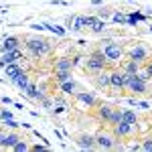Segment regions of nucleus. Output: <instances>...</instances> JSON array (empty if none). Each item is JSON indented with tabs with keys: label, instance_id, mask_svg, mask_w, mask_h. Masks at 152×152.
I'll use <instances>...</instances> for the list:
<instances>
[{
	"label": "nucleus",
	"instance_id": "34",
	"mask_svg": "<svg viewBox=\"0 0 152 152\" xmlns=\"http://www.w3.org/2000/svg\"><path fill=\"white\" fill-rule=\"evenodd\" d=\"M4 124H6L10 130H16V128H18V122H14V120H4Z\"/></svg>",
	"mask_w": 152,
	"mask_h": 152
},
{
	"label": "nucleus",
	"instance_id": "21",
	"mask_svg": "<svg viewBox=\"0 0 152 152\" xmlns=\"http://www.w3.org/2000/svg\"><path fill=\"white\" fill-rule=\"evenodd\" d=\"M18 140H23V136H20L16 130L8 132V134H6V142H4V148H12V146H14Z\"/></svg>",
	"mask_w": 152,
	"mask_h": 152
},
{
	"label": "nucleus",
	"instance_id": "28",
	"mask_svg": "<svg viewBox=\"0 0 152 152\" xmlns=\"http://www.w3.org/2000/svg\"><path fill=\"white\" fill-rule=\"evenodd\" d=\"M112 18H114V23H126V20H128V16H126V14H122V12H114V14H112Z\"/></svg>",
	"mask_w": 152,
	"mask_h": 152
},
{
	"label": "nucleus",
	"instance_id": "32",
	"mask_svg": "<svg viewBox=\"0 0 152 152\" xmlns=\"http://www.w3.org/2000/svg\"><path fill=\"white\" fill-rule=\"evenodd\" d=\"M95 20H97V16H85V28H89Z\"/></svg>",
	"mask_w": 152,
	"mask_h": 152
},
{
	"label": "nucleus",
	"instance_id": "24",
	"mask_svg": "<svg viewBox=\"0 0 152 152\" xmlns=\"http://www.w3.org/2000/svg\"><path fill=\"white\" fill-rule=\"evenodd\" d=\"M89 31H91V33H95V35H99V33H104V31H105V20H104V18H99V16H97V20H95V23L91 24V26H89Z\"/></svg>",
	"mask_w": 152,
	"mask_h": 152
},
{
	"label": "nucleus",
	"instance_id": "33",
	"mask_svg": "<svg viewBox=\"0 0 152 152\" xmlns=\"http://www.w3.org/2000/svg\"><path fill=\"white\" fill-rule=\"evenodd\" d=\"M47 26H49V24H47ZM49 28H51L53 33H57L59 37H63V35H65V28H61V26H49Z\"/></svg>",
	"mask_w": 152,
	"mask_h": 152
},
{
	"label": "nucleus",
	"instance_id": "18",
	"mask_svg": "<svg viewBox=\"0 0 152 152\" xmlns=\"http://www.w3.org/2000/svg\"><path fill=\"white\" fill-rule=\"evenodd\" d=\"M140 67H142V65L138 63V61H134V59H126V61L120 63V69L126 71V73H138Z\"/></svg>",
	"mask_w": 152,
	"mask_h": 152
},
{
	"label": "nucleus",
	"instance_id": "22",
	"mask_svg": "<svg viewBox=\"0 0 152 152\" xmlns=\"http://www.w3.org/2000/svg\"><path fill=\"white\" fill-rule=\"evenodd\" d=\"M122 120L136 126V124H138V114H136L134 110H122Z\"/></svg>",
	"mask_w": 152,
	"mask_h": 152
},
{
	"label": "nucleus",
	"instance_id": "25",
	"mask_svg": "<svg viewBox=\"0 0 152 152\" xmlns=\"http://www.w3.org/2000/svg\"><path fill=\"white\" fill-rule=\"evenodd\" d=\"M118 122H122V110L120 107H114V112H112V118H110V126H114V124H118Z\"/></svg>",
	"mask_w": 152,
	"mask_h": 152
},
{
	"label": "nucleus",
	"instance_id": "29",
	"mask_svg": "<svg viewBox=\"0 0 152 152\" xmlns=\"http://www.w3.org/2000/svg\"><path fill=\"white\" fill-rule=\"evenodd\" d=\"M112 14H114V12L110 10V8H102V10L97 12V16H99V18H104V20H105V18H110Z\"/></svg>",
	"mask_w": 152,
	"mask_h": 152
},
{
	"label": "nucleus",
	"instance_id": "17",
	"mask_svg": "<svg viewBox=\"0 0 152 152\" xmlns=\"http://www.w3.org/2000/svg\"><path fill=\"white\" fill-rule=\"evenodd\" d=\"M94 83H95V87H97V89H105V87H110V73H107V69L95 73Z\"/></svg>",
	"mask_w": 152,
	"mask_h": 152
},
{
	"label": "nucleus",
	"instance_id": "27",
	"mask_svg": "<svg viewBox=\"0 0 152 152\" xmlns=\"http://www.w3.org/2000/svg\"><path fill=\"white\" fill-rule=\"evenodd\" d=\"M12 150L14 152H26V150H31V146H28V144L24 142V138H23V140H18L14 146H12Z\"/></svg>",
	"mask_w": 152,
	"mask_h": 152
},
{
	"label": "nucleus",
	"instance_id": "9",
	"mask_svg": "<svg viewBox=\"0 0 152 152\" xmlns=\"http://www.w3.org/2000/svg\"><path fill=\"white\" fill-rule=\"evenodd\" d=\"M114 107H116V105H112V104H97V112H95L97 122H104V124H107V122H110V118H112Z\"/></svg>",
	"mask_w": 152,
	"mask_h": 152
},
{
	"label": "nucleus",
	"instance_id": "12",
	"mask_svg": "<svg viewBox=\"0 0 152 152\" xmlns=\"http://www.w3.org/2000/svg\"><path fill=\"white\" fill-rule=\"evenodd\" d=\"M20 45H23V37L10 35V37L4 39V43H2L0 51H2V53H4V51H14V49H20Z\"/></svg>",
	"mask_w": 152,
	"mask_h": 152
},
{
	"label": "nucleus",
	"instance_id": "16",
	"mask_svg": "<svg viewBox=\"0 0 152 152\" xmlns=\"http://www.w3.org/2000/svg\"><path fill=\"white\" fill-rule=\"evenodd\" d=\"M10 81L14 83V85H16L18 89H20V94H23L24 89L28 87V83H31V77H28V73L23 69L20 73H18V75H16V77H14V79H10Z\"/></svg>",
	"mask_w": 152,
	"mask_h": 152
},
{
	"label": "nucleus",
	"instance_id": "20",
	"mask_svg": "<svg viewBox=\"0 0 152 152\" xmlns=\"http://www.w3.org/2000/svg\"><path fill=\"white\" fill-rule=\"evenodd\" d=\"M20 71H23V67H20L18 63H8V65L4 67V73H6V77H8V79H14Z\"/></svg>",
	"mask_w": 152,
	"mask_h": 152
},
{
	"label": "nucleus",
	"instance_id": "7",
	"mask_svg": "<svg viewBox=\"0 0 152 152\" xmlns=\"http://www.w3.org/2000/svg\"><path fill=\"white\" fill-rule=\"evenodd\" d=\"M110 87L114 91H124L126 89V73L122 69H112L110 71Z\"/></svg>",
	"mask_w": 152,
	"mask_h": 152
},
{
	"label": "nucleus",
	"instance_id": "13",
	"mask_svg": "<svg viewBox=\"0 0 152 152\" xmlns=\"http://www.w3.org/2000/svg\"><path fill=\"white\" fill-rule=\"evenodd\" d=\"M67 28H69L71 33H81L83 28H85V16H69L67 18Z\"/></svg>",
	"mask_w": 152,
	"mask_h": 152
},
{
	"label": "nucleus",
	"instance_id": "8",
	"mask_svg": "<svg viewBox=\"0 0 152 152\" xmlns=\"http://www.w3.org/2000/svg\"><path fill=\"white\" fill-rule=\"evenodd\" d=\"M112 128V132H114V136H116L118 140L120 138H128V136H132V132H134V124H128V122H118V124H114V126H110Z\"/></svg>",
	"mask_w": 152,
	"mask_h": 152
},
{
	"label": "nucleus",
	"instance_id": "11",
	"mask_svg": "<svg viewBox=\"0 0 152 152\" xmlns=\"http://www.w3.org/2000/svg\"><path fill=\"white\" fill-rule=\"evenodd\" d=\"M20 57H23V51H20V49L4 51V53H2V57H0V67H6L8 63H16Z\"/></svg>",
	"mask_w": 152,
	"mask_h": 152
},
{
	"label": "nucleus",
	"instance_id": "35",
	"mask_svg": "<svg viewBox=\"0 0 152 152\" xmlns=\"http://www.w3.org/2000/svg\"><path fill=\"white\" fill-rule=\"evenodd\" d=\"M6 130H0V148H4V142H6Z\"/></svg>",
	"mask_w": 152,
	"mask_h": 152
},
{
	"label": "nucleus",
	"instance_id": "31",
	"mask_svg": "<svg viewBox=\"0 0 152 152\" xmlns=\"http://www.w3.org/2000/svg\"><path fill=\"white\" fill-rule=\"evenodd\" d=\"M144 71H146V73L150 75V79H152V61H150V59H148V61L144 63Z\"/></svg>",
	"mask_w": 152,
	"mask_h": 152
},
{
	"label": "nucleus",
	"instance_id": "5",
	"mask_svg": "<svg viewBox=\"0 0 152 152\" xmlns=\"http://www.w3.org/2000/svg\"><path fill=\"white\" fill-rule=\"evenodd\" d=\"M102 43H105L102 49H104V53H105V57H107L110 63H122V61H124L126 51H124V47H122L120 43H112L110 39H105Z\"/></svg>",
	"mask_w": 152,
	"mask_h": 152
},
{
	"label": "nucleus",
	"instance_id": "4",
	"mask_svg": "<svg viewBox=\"0 0 152 152\" xmlns=\"http://www.w3.org/2000/svg\"><path fill=\"white\" fill-rule=\"evenodd\" d=\"M95 148L97 150H114V148H120L118 146V138L114 136L112 130H99L95 134Z\"/></svg>",
	"mask_w": 152,
	"mask_h": 152
},
{
	"label": "nucleus",
	"instance_id": "2",
	"mask_svg": "<svg viewBox=\"0 0 152 152\" xmlns=\"http://www.w3.org/2000/svg\"><path fill=\"white\" fill-rule=\"evenodd\" d=\"M110 61L105 57L104 49H94L91 53H89V57L85 59V69L89 71V73H99V71H105L110 69Z\"/></svg>",
	"mask_w": 152,
	"mask_h": 152
},
{
	"label": "nucleus",
	"instance_id": "26",
	"mask_svg": "<svg viewBox=\"0 0 152 152\" xmlns=\"http://www.w3.org/2000/svg\"><path fill=\"white\" fill-rule=\"evenodd\" d=\"M146 16L142 14V12H132V14H128V20L126 23H130V24H136V23H140V20H144Z\"/></svg>",
	"mask_w": 152,
	"mask_h": 152
},
{
	"label": "nucleus",
	"instance_id": "19",
	"mask_svg": "<svg viewBox=\"0 0 152 152\" xmlns=\"http://www.w3.org/2000/svg\"><path fill=\"white\" fill-rule=\"evenodd\" d=\"M59 87H61V91L65 95H75L77 94V83L73 81V79H69V81H65V83H59Z\"/></svg>",
	"mask_w": 152,
	"mask_h": 152
},
{
	"label": "nucleus",
	"instance_id": "15",
	"mask_svg": "<svg viewBox=\"0 0 152 152\" xmlns=\"http://www.w3.org/2000/svg\"><path fill=\"white\" fill-rule=\"evenodd\" d=\"M77 102H81L83 105H87V107H95L97 105V99H95L94 94H89V91H77V94L73 95Z\"/></svg>",
	"mask_w": 152,
	"mask_h": 152
},
{
	"label": "nucleus",
	"instance_id": "14",
	"mask_svg": "<svg viewBox=\"0 0 152 152\" xmlns=\"http://www.w3.org/2000/svg\"><path fill=\"white\" fill-rule=\"evenodd\" d=\"M73 67L75 65H73L71 57H61L53 63V73H57V71H73Z\"/></svg>",
	"mask_w": 152,
	"mask_h": 152
},
{
	"label": "nucleus",
	"instance_id": "3",
	"mask_svg": "<svg viewBox=\"0 0 152 152\" xmlns=\"http://www.w3.org/2000/svg\"><path fill=\"white\" fill-rule=\"evenodd\" d=\"M126 89L132 95H144L148 94V81L142 79L138 73H126Z\"/></svg>",
	"mask_w": 152,
	"mask_h": 152
},
{
	"label": "nucleus",
	"instance_id": "30",
	"mask_svg": "<svg viewBox=\"0 0 152 152\" xmlns=\"http://www.w3.org/2000/svg\"><path fill=\"white\" fill-rule=\"evenodd\" d=\"M140 148H142V150H148V152H150V150H152V138H146V140L142 142Z\"/></svg>",
	"mask_w": 152,
	"mask_h": 152
},
{
	"label": "nucleus",
	"instance_id": "23",
	"mask_svg": "<svg viewBox=\"0 0 152 152\" xmlns=\"http://www.w3.org/2000/svg\"><path fill=\"white\" fill-rule=\"evenodd\" d=\"M69 79H73V71H57L55 73V81L57 83H65Z\"/></svg>",
	"mask_w": 152,
	"mask_h": 152
},
{
	"label": "nucleus",
	"instance_id": "36",
	"mask_svg": "<svg viewBox=\"0 0 152 152\" xmlns=\"http://www.w3.org/2000/svg\"><path fill=\"white\" fill-rule=\"evenodd\" d=\"M0 118H2V120H12V114L8 110H2V112H0Z\"/></svg>",
	"mask_w": 152,
	"mask_h": 152
},
{
	"label": "nucleus",
	"instance_id": "10",
	"mask_svg": "<svg viewBox=\"0 0 152 152\" xmlns=\"http://www.w3.org/2000/svg\"><path fill=\"white\" fill-rule=\"evenodd\" d=\"M75 144L81 150H95V136H91V134H79L75 138Z\"/></svg>",
	"mask_w": 152,
	"mask_h": 152
},
{
	"label": "nucleus",
	"instance_id": "37",
	"mask_svg": "<svg viewBox=\"0 0 152 152\" xmlns=\"http://www.w3.org/2000/svg\"><path fill=\"white\" fill-rule=\"evenodd\" d=\"M31 150H47V146H39L37 144V146H31Z\"/></svg>",
	"mask_w": 152,
	"mask_h": 152
},
{
	"label": "nucleus",
	"instance_id": "1",
	"mask_svg": "<svg viewBox=\"0 0 152 152\" xmlns=\"http://www.w3.org/2000/svg\"><path fill=\"white\" fill-rule=\"evenodd\" d=\"M24 49L31 57H45L53 51V45L47 37H39V35H31V37H24Z\"/></svg>",
	"mask_w": 152,
	"mask_h": 152
},
{
	"label": "nucleus",
	"instance_id": "6",
	"mask_svg": "<svg viewBox=\"0 0 152 152\" xmlns=\"http://www.w3.org/2000/svg\"><path fill=\"white\" fill-rule=\"evenodd\" d=\"M128 59H134V61H138L140 65H144V63L150 59V49L146 47L144 43H134V45L128 49Z\"/></svg>",
	"mask_w": 152,
	"mask_h": 152
}]
</instances>
